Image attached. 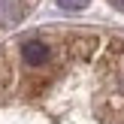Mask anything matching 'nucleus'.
I'll return each instance as SVG.
<instances>
[{
	"label": "nucleus",
	"mask_w": 124,
	"mask_h": 124,
	"mask_svg": "<svg viewBox=\"0 0 124 124\" xmlns=\"http://www.w3.org/2000/svg\"><path fill=\"white\" fill-rule=\"evenodd\" d=\"M0 124H124V30L42 24L0 39Z\"/></svg>",
	"instance_id": "f257e3e1"
},
{
	"label": "nucleus",
	"mask_w": 124,
	"mask_h": 124,
	"mask_svg": "<svg viewBox=\"0 0 124 124\" xmlns=\"http://www.w3.org/2000/svg\"><path fill=\"white\" fill-rule=\"evenodd\" d=\"M39 0H0V39L15 33L24 24V18L36 9Z\"/></svg>",
	"instance_id": "f03ea898"
},
{
	"label": "nucleus",
	"mask_w": 124,
	"mask_h": 124,
	"mask_svg": "<svg viewBox=\"0 0 124 124\" xmlns=\"http://www.w3.org/2000/svg\"><path fill=\"white\" fill-rule=\"evenodd\" d=\"M109 3H112L115 9H121V12H124V0H109Z\"/></svg>",
	"instance_id": "7ed1b4c3"
}]
</instances>
